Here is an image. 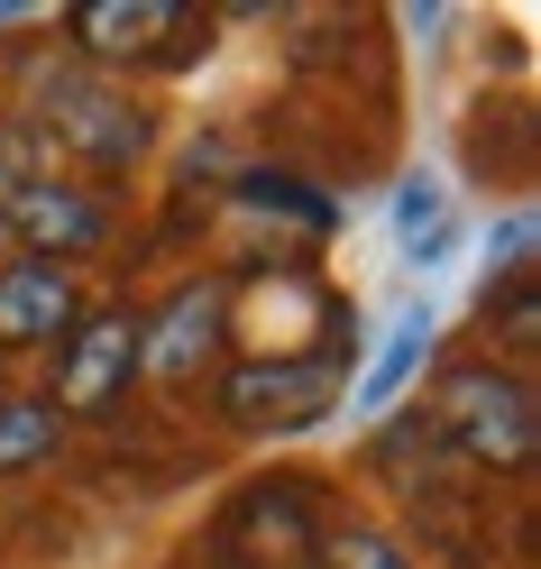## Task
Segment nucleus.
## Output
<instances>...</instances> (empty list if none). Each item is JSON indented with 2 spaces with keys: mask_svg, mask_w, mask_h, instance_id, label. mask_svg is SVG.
<instances>
[{
  "mask_svg": "<svg viewBox=\"0 0 541 569\" xmlns=\"http://www.w3.org/2000/svg\"><path fill=\"white\" fill-rule=\"evenodd\" d=\"M28 129L47 138V157H74V166H138L157 148L148 101H129L120 83H101V74H74V64L38 74V92H28Z\"/></svg>",
  "mask_w": 541,
  "mask_h": 569,
  "instance_id": "f03ea898",
  "label": "nucleus"
},
{
  "mask_svg": "<svg viewBox=\"0 0 541 569\" xmlns=\"http://www.w3.org/2000/svg\"><path fill=\"white\" fill-rule=\"evenodd\" d=\"M312 569H413V560H404V542H394V532L340 523V532H321V560H312Z\"/></svg>",
  "mask_w": 541,
  "mask_h": 569,
  "instance_id": "4468645a",
  "label": "nucleus"
},
{
  "mask_svg": "<svg viewBox=\"0 0 541 569\" xmlns=\"http://www.w3.org/2000/svg\"><path fill=\"white\" fill-rule=\"evenodd\" d=\"M138 386V312L111 303V312H83L74 331H64V377H56V413L83 422V413H111L120 396Z\"/></svg>",
  "mask_w": 541,
  "mask_h": 569,
  "instance_id": "423d86ee",
  "label": "nucleus"
},
{
  "mask_svg": "<svg viewBox=\"0 0 541 569\" xmlns=\"http://www.w3.org/2000/svg\"><path fill=\"white\" fill-rule=\"evenodd\" d=\"M0 239H19L28 258H47V267H74L92 248H111V202L83 193L74 174H19V184L0 193Z\"/></svg>",
  "mask_w": 541,
  "mask_h": 569,
  "instance_id": "39448f33",
  "label": "nucleus"
},
{
  "mask_svg": "<svg viewBox=\"0 0 541 569\" xmlns=\"http://www.w3.org/2000/svg\"><path fill=\"white\" fill-rule=\"evenodd\" d=\"M532 211H504V230H495V258H487V284H514V276H532Z\"/></svg>",
  "mask_w": 541,
  "mask_h": 569,
  "instance_id": "2eb2a0df",
  "label": "nucleus"
},
{
  "mask_svg": "<svg viewBox=\"0 0 541 569\" xmlns=\"http://www.w3.org/2000/svg\"><path fill=\"white\" fill-rule=\"evenodd\" d=\"M230 331V284H184L157 322H138V377H157V386H193L202 359L221 349Z\"/></svg>",
  "mask_w": 541,
  "mask_h": 569,
  "instance_id": "6e6552de",
  "label": "nucleus"
},
{
  "mask_svg": "<svg viewBox=\"0 0 541 569\" xmlns=\"http://www.w3.org/2000/svg\"><path fill=\"white\" fill-rule=\"evenodd\" d=\"M19 19H28V10H19V0H0V28H19Z\"/></svg>",
  "mask_w": 541,
  "mask_h": 569,
  "instance_id": "dca6fc26",
  "label": "nucleus"
},
{
  "mask_svg": "<svg viewBox=\"0 0 541 569\" xmlns=\"http://www.w3.org/2000/svg\"><path fill=\"white\" fill-rule=\"evenodd\" d=\"M64 413L47 396H0V478H28L38 459H56Z\"/></svg>",
  "mask_w": 541,
  "mask_h": 569,
  "instance_id": "ddd939ff",
  "label": "nucleus"
},
{
  "mask_svg": "<svg viewBox=\"0 0 541 569\" xmlns=\"http://www.w3.org/2000/svg\"><path fill=\"white\" fill-rule=\"evenodd\" d=\"M74 322H83L74 267H47V258H10L0 267V349H56Z\"/></svg>",
  "mask_w": 541,
  "mask_h": 569,
  "instance_id": "1a4fd4ad",
  "label": "nucleus"
},
{
  "mask_svg": "<svg viewBox=\"0 0 541 569\" xmlns=\"http://www.w3.org/2000/svg\"><path fill=\"white\" fill-rule=\"evenodd\" d=\"M431 441H450L459 459L478 469H532V441H541V413H532V386L514 368H487V359H459L431 386Z\"/></svg>",
  "mask_w": 541,
  "mask_h": 569,
  "instance_id": "f257e3e1",
  "label": "nucleus"
},
{
  "mask_svg": "<svg viewBox=\"0 0 541 569\" xmlns=\"http://www.w3.org/2000/svg\"><path fill=\"white\" fill-rule=\"evenodd\" d=\"M422 359H431V312H404V322L385 331V349L368 359V377L349 386V405H358V413H394V405L413 396V377H422Z\"/></svg>",
  "mask_w": 541,
  "mask_h": 569,
  "instance_id": "9d476101",
  "label": "nucleus"
},
{
  "mask_svg": "<svg viewBox=\"0 0 541 569\" xmlns=\"http://www.w3.org/2000/svg\"><path fill=\"white\" fill-rule=\"evenodd\" d=\"M64 38L92 64H148V56L174 64L193 47V10L184 0H74L64 10Z\"/></svg>",
  "mask_w": 541,
  "mask_h": 569,
  "instance_id": "0eeeda50",
  "label": "nucleus"
},
{
  "mask_svg": "<svg viewBox=\"0 0 541 569\" xmlns=\"http://www.w3.org/2000/svg\"><path fill=\"white\" fill-rule=\"evenodd\" d=\"M321 532L331 523L312 515V487L303 478H267V487H248L221 515V560L211 569H312Z\"/></svg>",
  "mask_w": 541,
  "mask_h": 569,
  "instance_id": "20e7f679",
  "label": "nucleus"
},
{
  "mask_svg": "<svg viewBox=\"0 0 541 569\" xmlns=\"http://www.w3.org/2000/svg\"><path fill=\"white\" fill-rule=\"evenodd\" d=\"M340 377H349L340 349H321V359H284V349L275 359H239L221 377V413L239 432H303V422L340 405Z\"/></svg>",
  "mask_w": 541,
  "mask_h": 569,
  "instance_id": "7ed1b4c3",
  "label": "nucleus"
},
{
  "mask_svg": "<svg viewBox=\"0 0 541 569\" xmlns=\"http://www.w3.org/2000/svg\"><path fill=\"white\" fill-rule=\"evenodd\" d=\"M394 248H404V267L450 258V193L431 184V174H404V184H394Z\"/></svg>",
  "mask_w": 541,
  "mask_h": 569,
  "instance_id": "9b49d317",
  "label": "nucleus"
},
{
  "mask_svg": "<svg viewBox=\"0 0 541 569\" xmlns=\"http://www.w3.org/2000/svg\"><path fill=\"white\" fill-rule=\"evenodd\" d=\"M230 193L248 202V211H284V221H303V239H331V193H312L303 174H267V166H239L230 174Z\"/></svg>",
  "mask_w": 541,
  "mask_h": 569,
  "instance_id": "f8f14e48",
  "label": "nucleus"
},
{
  "mask_svg": "<svg viewBox=\"0 0 541 569\" xmlns=\"http://www.w3.org/2000/svg\"><path fill=\"white\" fill-rule=\"evenodd\" d=\"M0 248H10V239H0Z\"/></svg>",
  "mask_w": 541,
  "mask_h": 569,
  "instance_id": "f3484780",
  "label": "nucleus"
}]
</instances>
